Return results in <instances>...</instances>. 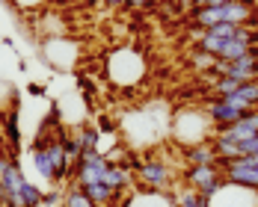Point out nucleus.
<instances>
[{"mask_svg": "<svg viewBox=\"0 0 258 207\" xmlns=\"http://www.w3.org/2000/svg\"><path fill=\"white\" fill-rule=\"evenodd\" d=\"M33 166H36V172H39V178H45L48 183L56 181V175H53V163H51V157H48V139L42 142H36L33 145Z\"/></svg>", "mask_w": 258, "mask_h": 207, "instance_id": "12", "label": "nucleus"}, {"mask_svg": "<svg viewBox=\"0 0 258 207\" xmlns=\"http://www.w3.org/2000/svg\"><path fill=\"white\" fill-rule=\"evenodd\" d=\"M181 3H184V0H181Z\"/></svg>", "mask_w": 258, "mask_h": 207, "instance_id": "24", "label": "nucleus"}, {"mask_svg": "<svg viewBox=\"0 0 258 207\" xmlns=\"http://www.w3.org/2000/svg\"><path fill=\"white\" fill-rule=\"evenodd\" d=\"M190 62H193V68H199V71H211V68H214V62H217V59H214V56H211V53H205V51H199V48H196V51L190 53Z\"/></svg>", "mask_w": 258, "mask_h": 207, "instance_id": "18", "label": "nucleus"}, {"mask_svg": "<svg viewBox=\"0 0 258 207\" xmlns=\"http://www.w3.org/2000/svg\"><path fill=\"white\" fill-rule=\"evenodd\" d=\"M181 181L187 183L190 189H196L199 195H205L211 198L220 186H223V169H220V163L217 166H187L184 172H181Z\"/></svg>", "mask_w": 258, "mask_h": 207, "instance_id": "5", "label": "nucleus"}, {"mask_svg": "<svg viewBox=\"0 0 258 207\" xmlns=\"http://www.w3.org/2000/svg\"><path fill=\"white\" fill-rule=\"evenodd\" d=\"M125 207H175V192H155V189L140 192L137 189Z\"/></svg>", "mask_w": 258, "mask_h": 207, "instance_id": "9", "label": "nucleus"}, {"mask_svg": "<svg viewBox=\"0 0 258 207\" xmlns=\"http://www.w3.org/2000/svg\"><path fill=\"white\" fill-rule=\"evenodd\" d=\"M80 189H83V192H86V195H89L98 207H107L110 201H116V195H119V192H116V189H110L107 183H89V186H80Z\"/></svg>", "mask_w": 258, "mask_h": 207, "instance_id": "14", "label": "nucleus"}, {"mask_svg": "<svg viewBox=\"0 0 258 207\" xmlns=\"http://www.w3.org/2000/svg\"><path fill=\"white\" fill-rule=\"evenodd\" d=\"M184 163L187 166H217V151L211 142H202V145H193V148H184Z\"/></svg>", "mask_w": 258, "mask_h": 207, "instance_id": "11", "label": "nucleus"}, {"mask_svg": "<svg viewBox=\"0 0 258 207\" xmlns=\"http://www.w3.org/2000/svg\"><path fill=\"white\" fill-rule=\"evenodd\" d=\"M12 6H18V9H39L45 0H9Z\"/></svg>", "mask_w": 258, "mask_h": 207, "instance_id": "20", "label": "nucleus"}, {"mask_svg": "<svg viewBox=\"0 0 258 207\" xmlns=\"http://www.w3.org/2000/svg\"><path fill=\"white\" fill-rule=\"evenodd\" d=\"M110 189H116V192H122L125 186H131L134 183V175H131L128 166H122V163H110L107 166V172H104V181Z\"/></svg>", "mask_w": 258, "mask_h": 207, "instance_id": "13", "label": "nucleus"}, {"mask_svg": "<svg viewBox=\"0 0 258 207\" xmlns=\"http://www.w3.org/2000/svg\"><path fill=\"white\" fill-rule=\"evenodd\" d=\"M62 207H98V204L75 183L72 189H62Z\"/></svg>", "mask_w": 258, "mask_h": 207, "instance_id": "15", "label": "nucleus"}, {"mask_svg": "<svg viewBox=\"0 0 258 207\" xmlns=\"http://www.w3.org/2000/svg\"><path fill=\"white\" fill-rule=\"evenodd\" d=\"M175 207H208V198L199 195L196 189L184 186V189H175Z\"/></svg>", "mask_w": 258, "mask_h": 207, "instance_id": "16", "label": "nucleus"}, {"mask_svg": "<svg viewBox=\"0 0 258 207\" xmlns=\"http://www.w3.org/2000/svg\"><path fill=\"white\" fill-rule=\"evenodd\" d=\"M104 74L116 89H134L149 74V62L137 48H116L104 59Z\"/></svg>", "mask_w": 258, "mask_h": 207, "instance_id": "1", "label": "nucleus"}, {"mask_svg": "<svg viewBox=\"0 0 258 207\" xmlns=\"http://www.w3.org/2000/svg\"><path fill=\"white\" fill-rule=\"evenodd\" d=\"M255 18H258L255 0H232L226 6H202V9L190 12V21L199 30H208L214 24H255Z\"/></svg>", "mask_w": 258, "mask_h": 207, "instance_id": "3", "label": "nucleus"}, {"mask_svg": "<svg viewBox=\"0 0 258 207\" xmlns=\"http://www.w3.org/2000/svg\"><path fill=\"white\" fill-rule=\"evenodd\" d=\"M152 3H155V0H152Z\"/></svg>", "mask_w": 258, "mask_h": 207, "instance_id": "26", "label": "nucleus"}, {"mask_svg": "<svg viewBox=\"0 0 258 207\" xmlns=\"http://www.w3.org/2000/svg\"><path fill=\"white\" fill-rule=\"evenodd\" d=\"M42 207H62V189H51V192H45Z\"/></svg>", "mask_w": 258, "mask_h": 207, "instance_id": "19", "label": "nucleus"}, {"mask_svg": "<svg viewBox=\"0 0 258 207\" xmlns=\"http://www.w3.org/2000/svg\"><path fill=\"white\" fill-rule=\"evenodd\" d=\"M0 139H3V136H0Z\"/></svg>", "mask_w": 258, "mask_h": 207, "instance_id": "25", "label": "nucleus"}, {"mask_svg": "<svg viewBox=\"0 0 258 207\" xmlns=\"http://www.w3.org/2000/svg\"><path fill=\"white\" fill-rule=\"evenodd\" d=\"M48 157L53 163V175H56V183L69 178V163H66V136H56V139H48Z\"/></svg>", "mask_w": 258, "mask_h": 207, "instance_id": "10", "label": "nucleus"}, {"mask_svg": "<svg viewBox=\"0 0 258 207\" xmlns=\"http://www.w3.org/2000/svg\"><path fill=\"white\" fill-rule=\"evenodd\" d=\"M202 107H205L208 119L214 122V128H217V130L232 128L234 122H240L243 116H249L246 110H240V107H234V104H229L226 98H217V95H214V98H208V101L202 104Z\"/></svg>", "mask_w": 258, "mask_h": 207, "instance_id": "7", "label": "nucleus"}, {"mask_svg": "<svg viewBox=\"0 0 258 207\" xmlns=\"http://www.w3.org/2000/svg\"><path fill=\"white\" fill-rule=\"evenodd\" d=\"M208 207H258V189L223 181V186L208 198Z\"/></svg>", "mask_w": 258, "mask_h": 207, "instance_id": "6", "label": "nucleus"}, {"mask_svg": "<svg viewBox=\"0 0 258 207\" xmlns=\"http://www.w3.org/2000/svg\"><path fill=\"white\" fill-rule=\"evenodd\" d=\"M146 3H152V0H128L125 6H146Z\"/></svg>", "mask_w": 258, "mask_h": 207, "instance_id": "21", "label": "nucleus"}, {"mask_svg": "<svg viewBox=\"0 0 258 207\" xmlns=\"http://www.w3.org/2000/svg\"><path fill=\"white\" fill-rule=\"evenodd\" d=\"M0 207H3V204H0Z\"/></svg>", "mask_w": 258, "mask_h": 207, "instance_id": "27", "label": "nucleus"}, {"mask_svg": "<svg viewBox=\"0 0 258 207\" xmlns=\"http://www.w3.org/2000/svg\"><path fill=\"white\" fill-rule=\"evenodd\" d=\"M255 160H258V154H255Z\"/></svg>", "mask_w": 258, "mask_h": 207, "instance_id": "23", "label": "nucleus"}, {"mask_svg": "<svg viewBox=\"0 0 258 207\" xmlns=\"http://www.w3.org/2000/svg\"><path fill=\"white\" fill-rule=\"evenodd\" d=\"M214 130L217 128L208 119L205 107H184V110H178L169 119V133H172V139L178 142L181 148H193V145L211 142Z\"/></svg>", "mask_w": 258, "mask_h": 207, "instance_id": "2", "label": "nucleus"}, {"mask_svg": "<svg viewBox=\"0 0 258 207\" xmlns=\"http://www.w3.org/2000/svg\"><path fill=\"white\" fill-rule=\"evenodd\" d=\"M217 133L229 136V139H234V142L255 139V136H258V110H255V113H249V116H243L240 122H234L232 128H223V130H217Z\"/></svg>", "mask_w": 258, "mask_h": 207, "instance_id": "8", "label": "nucleus"}, {"mask_svg": "<svg viewBox=\"0 0 258 207\" xmlns=\"http://www.w3.org/2000/svg\"><path fill=\"white\" fill-rule=\"evenodd\" d=\"M3 136L9 139L12 148L21 145V128H18V116H15V113H9V116L3 119Z\"/></svg>", "mask_w": 258, "mask_h": 207, "instance_id": "17", "label": "nucleus"}, {"mask_svg": "<svg viewBox=\"0 0 258 207\" xmlns=\"http://www.w3.org/2000/svg\"><path fill=\"white\" fill-rule=\"evenodd\" d=\"M104 3H107V6H125L128 0H104Z\"/></svg>", "mask_w": 258, "mask_h": 207, "instance_id": "22", "label": "nucleus"}, {"mask_svg": "<svg viewBox=\"0 0 258 207\" xmlns=\"http://www.w3.org/2000/svg\"><path fill=\"white\" fill-rule=\"evenodd\" d=\"M137 181L143 189H155V192H175L172 183H175V175L172 169L163 163V160H140L137 166Z\"/></svg>", "mask_w": 258, "mask_h": 207, "instance_id": "4", "label": "nucleus"}]
</instances>
